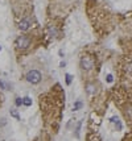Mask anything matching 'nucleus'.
<instances>
[{
    "label": "nucleus",
    "mask_w": 132,
    "mask_h": 141,
    "mask_svg": "<svg viewBox=\"0 0 132 141\" xmlns=\"http://www.w3.org/2000/svg\"><path fill=\"white\" fill-rule=\"evenodd\" d=\"M79 65H81V69H82V70H85V71H90V70L94 69L95 61H94V58H92L91 56H83V57L81 58Z\"/></svg>",
    "instance_id": "obj_1"
},
{
    "label": "nucleus",
    "mask_w": 132,
    "mask_h": 141,
    "mask_svg": "<svg viewBox=\"0 0 132 141\" xmlns=\"http://www.w3.org/2000/svg\"><path fill=\"white\" fill-rule=\"evenodd\" d=\"M27 81L29 82V83H32V84H37V83H40L41 82V78H42V75H41V73L38 71V70H30V71L27 74Z\"/></svg>",
    "instance_id": "obj_2"
},
{
    "label": "nucleus",
    "mask_w": 132,
    "mask_h": 141,
    "mask_svg": "<svg viewBox=\"0 0 132 141\" xmlns=\"http://www.w3.org/2000/svg\"><path fill=\"white\" fill-rule=\"evenodd\" d=\"M16 46L19 49L24 50V49H28L30 46V37L28 36H20L17 40H16Z\"/></svg>",
    "instance_id": "obj_3"
},
{
    "label": "nucleus",
    "mask_w": 132,
    "mask_h": 141,
    "mask_svg": "<svg viewBox=\"0 0 132 141\" xmlns=\"http://www.w3.org/2000/svg\"><path fill=\"white\" fill-rule=\"evenodd\" d=\"M30 25H32V20H30V19H24V20L20 21L19 29L20 30H28L30 28Z\"/></svg>",
    "instance_id": "obj_4"
},
{
    "label": "nucleus",
    "mask_w": 132,
    "mask_h": 141,
    "mask_svg": "<svg viewBox=\"0 0 132 141\" xmlns=\"http://www.w3.org/2000/svg\"><path fill=\"white\" fill-rule=\"evenodd\" d=\"M86 92H87V95H94L97 92V86L94 83H87L86 84Z\"/></svg>",
    "instance_id": "obj_5"
},
{
    "label": "nucleus",
    "mask_w": 132,
    "mask_h": 141,
    "mask_svg": "<svg viewBox=\"0 0 132 141\" xmlns=\"http://www.w3.org/2000/svg\"><path fill=\"white\" fill-rule=\"evenodd\" d=\"M111 123H115V124H116V128H118V131H120V129H122V123L119 121V119H118L116 116L111 117Z\"/></svg>",
    "instance_id": "obj_6"
},
{
    "label": "nucleus",
    "mask_w": 132,
    "mask_h": 141,
    "mask_svg": "<svg viewBox=\"0 0 132 141\" xmlns=\"http://www.w3.org/2000/svg\"><path fill=\"white\" fill-rule=\"evenodd\" d=\"M22 104L29 107V106H32V99H30L29 96H25V98H22Z\"/></svg>",
    "instance_id": "obj_7"
},
{
    "label": "nucleus",
    "mask_w": 132,
    "mask_h": 141,
    "mask_svg": "<svg viewBox=\"0 0 132 141\" xmlns=\"http://www.w3.org/2000/svg\"><path fill=\"white\" fill-rule=\"evenodd\" d=\"M48 30H49V34H50L52 37H54V36H57V29H56V28H54V27L49 25V27H48Z\"/></svg>",
    "instance_id": "obj_8"
},
{
    "label": "nucleus",
    "mask_w": 132,
    "mask_h": 141,
    "mask_svg": "<svg viewBox=\"0 0 132 141\" xmlns=\"http://www.w3.org/2000/svg\"><path fill=\"white\" fill-rule=\"evenodd\" d=\"M81 107H82V101L81 100H77L75 103H74L73 109H74V111H78V109H81Z\"/></svg>",
    "instance_id": "obj_9"
},
{
    "label": "nucleus",
    "mask_w": 132,
    "mask_h": 141,
    "mask_svg": "<svg viewBox=\"0 0 132 141\" xmlns=\"http://www.w3.org/2000/svg\"><path fill=\"white\" fill-rule=\"evenodd\" d=\"M9 112H11V116H13L16 120H20V115H19V112L16 111V109H11Z\"/></svg>",
    "instance_id": "obj_10"
},
{
    "label": "nucleus",
    "mask_w": 132,
    "mask_h": 141,
    "mask_svg": "<svg viewBox=\"0 0 132 141\" xmlns=\"http://www.w3.org/2000/svg\"><path fill=\"white\" fill-rule=\"evenodd\" d=\"M0 88H2V90H11V88H9V86L4 81H0Z\"/></svg>",
    "instance_id": "obj_11"
},
{
    "label": "nucleus",
    "mask_w": 132,
    "mask_h": 141,
    "mask_svg": "<svg viewBox=\"0 0 132 141\" xmlns=\"http://www.w3.org/2000/svg\"><path fill=\"white\" fill-rule=\"evenodd\" d=\"M126 115L129 117V119H132V106H128L126 108Z\"/></svg>",
    "instance_id": "obj_12"
},
{
    "label": "nucleus",
    "mask_w": 132,
    "mask_h": 141,
    "mask_svg": "<svg viewBox=\"0 0 132 141\" xmlns=\"http://www.w3.org/2000/svg\"><path fill=\"white\" fill-rule=\"evenodd\" d=\"M65 78H66V84H70V83H71V81H73V76H71L70 74H66V75H65Z\"/></svg>",
    "instance_id": "obj_13"
},
{
    "label": "nucleus",
    "mask_w": 132,
    "mask_h": 141,
    "mask_svg": "<svg viewBox=\"0 0 132 141\" xmlns=\"http://www.w3.org/2000/svg\"><path fill=\"white\" fill-rule=\"evenodd\" d=\"M81 125H82V123H78V125H77V129H75V136H77V137H79V131H81Z\"/></svg>",
    "instance_id": "obj_14"
},
{
    "label": "nucleus",
    "mask_w": 132,
    "mask_h": 141,
    "mask_svg": "<svg viewBox=\"0 0 132 141\" xmlns=\"http://www.w3.org/2000/svg\"><path fill=\"white\" fill-rule=\"evenodd\" d=\"M107 82H108V83H112V82H114V76H112L111 74L107 75Z\"/></svg>",
    "instance_id": "obj_15"
},
{
    "label": "nucleus",
    "mask_w": 132,
    "mask_h": 141,
    "mask_svg": "<svg viewBox=\"0 0 132 141\" xmlns=\"http://www.w3.org/2000/svg\"><path fill=\"white\" fill-rule=\"evenodd\" d=\"M21 104H22V99H21V98H16V106L20 107Z\"/></svg>",
    "instance_id": "obj_16"
},
{
    "label": "nucleus",
    "mask_w": 132,
    "mask_h": 141,
    "mask_svg": "<svg viewBox=\"0 0 132 141\" xmlns=\"http://www.w3.org/2000/svg\"><path fill=\"white\" fill-rule=\"evenodd\" d=\"M59 66H61V67H65V66H66V63H65V62H61Z\"/></svg>",
    "instance_id": "obj_17"
},
{
    "label": "nucleus",
    "mask_w": 132,
    "mask_h": 141,
    "mask_svg": "<svg viewBox=\"0 0 132 141\" xmlns=\"http://www.w3.org/2000/svg\"><path fill=\"white\" fill-rule=\"evenodd\" d=\"M0 50H2V46H0Z\"/></svg>",
    "instance_id": "obj_18"
}]
</instances>
